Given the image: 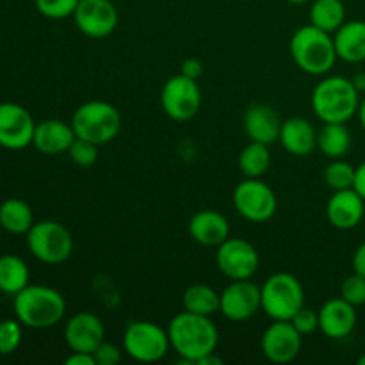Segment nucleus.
<instances>
[{
  "label": "nucleus",
  "instance_id": "obj_33",
  "mask_svg": "<svg viewBox=\"0 0 365 365\" xmlns=\"http://www.w3.org/2000/svg\"><path fill=\"white\" fill-rule=\"evenodd\" d=\"M68 153H70V159L78 168H91L96 163V159H98V145H95L91 141H86V139L75 138Z\"/></svg>",
  "mask_w": 365,
  "mask_h": 365
},
{
  "label": "nucleus",
  "instance_id": "obj_37",
  "mask_svg": "<svg viewBox=\"0 0 365 365\" xmlns=\"http://www.w3.org/2000/svg\"><path fill=\"white\" fill-rule=\"evenodd\" d=\"M180 73L185 75V77L195 78V81H198V78L202 77V73H203L202 61L195 59V57H189V59H185L184 63H182Z\"/></svg>",
  "mask_w": 365,
  "mask_h": 365
},
{
  "label": "nucleus",
  "instance_id": "obj_2",
  "mask_svg": "<svg viewBox=\"0 0 365 365\" xmlns=\"http://www.w3.org/2000/svg\"><path fill=\"white\" fill-rule=\"evenodd\" d=\"M14 317L32 330H46L61 323L66 314V299L48 285H31L14 296Z\"/></svg>",
  "mask_w": 365,
  "mask_h": 365
},
{
  "label": "nucleus",
  "instance_id": "obj_45",
  "mask_svg": "<svg viewBox=\"0 0 365 365\" xmlns=\"http://www.w3.org/2000/svg\"><path fill=\"white\" fill-rule=\"evenodd\" d=\"M287 2H291V4H307V2H310V0H287Z\"/></svg>",
  "mask_w": 365,
  "mask_h": 365
},
{
  "label": "nucleus",
  "instance_id": "obj_26",
  "mask_svg": "<svg viewBox=\"0 0 365 365\" xmlns=\"http://www.w3.org/2000/svg\"><path fill=\"white\" fill-rule=\"evenodd\" d=\"M317 148L330 159H342L351 148V134L344 123H324L317 132Z\"/></svg>",
  "mask_w": 365,
  "mask_h": 365
},
{
  "label": "nucleus",
  "instance_id": "obj_16",
  "mask_svg": "<svg viewBox=\"0 0 365 365\" xmlns=\"http://www.w3.org/2000/svg\"><path fill=\"white\" fill-rule=\"evenodd\" d=\"M106 341L102 319L93 312H78L64 324V342L71 351L93 353Z\"/></svg>",
  "mask_w": 365,
  "mask_h": 365
},
{
  "label": "nucleus",
  "instance_id": "obj_29",
  "mask_svg": "<svg viewBox=\"0 0 365 365\" xmlns=\"http://www.w3.org/2000/svg\"><path fill=\"white\" fill-rule=\"evenodd\" d=\"M271 166V153L267 145L252 141L239 155V170L246 178H260Z\"/></svg>",
  "mask_w": 365,
  "mask_h": 365
},
{
  "label": "nucleus",
  "instance_id": "obj_14",
  "mask_svg": "<svg viewBox=\"0 0 365 365\" xmlns=\"http://www.w3.org/2000/svg\"><path fill=\"white\" fill-rule=\"evenodd\" d=\"M302 337L291 321H273L264 330L260 349L273 364H289L302 351Z\"/></svg>",
  "mask_w": 365,
  "mask_h": 365
},
{
  "label": "nucleus",
  "instance_id": "obj_22",
  "mask_svg": "<svg viewBox=\"0 0 365 365\" xmlns=\"http://www.w3.org/2000/svg\"><path fill=\"white\" fill-rule=\"evenodd\" d=\"M278 141L291 155L307 157L316 150L317 132L314 125L305 118H289L282 123Z\"/></svg>",
  "mask_w": 365,
  "mask_h": 365
},
{
  "label": "nucleus",
  "instance_id": "obj_10",
  "mask_svg": "<svg viewBox=\"0 0 365 365\" xmlns=\"http://www.w3.org/2000/svg\"><path fill=\"white\" fill-rule=\"evenodd\" d=\"M234 207L245 220L264 223L271 220L278 209V200L273 189L259 178H246L234 189Z\"/></svg>",
  "mask_w": 365,
  "mask_h": 365
},
{
  "label": "nucleus",
  "instance_id": "obj_9",
  "mask_svg": "<svg viewBox=\"0 0 365 365\" xmlns=\"http://www.w3.org/2000/svg\"><path fill=\"white\" fill-rule=\"evenodd\" d=\"M160 106L166 116L175 121H187L198 114L202 107V89L198 81L185 75H173L160 91Z\"/></svg>",
  "mask_w": 365,
  "mask_h": 365
},
{
  "label": "nucleus",
  "instance_id": "obj_25",
  "mask_svg": "<svg viewBox=\"0 0 365 365\" xmlns=\"http://www.w3.org/2000/svg\"><path fill=\"white\" fill-rule=\"evenodd\" d=\"M29 278L31 271L24 259L11 253L0 257V292L14 298L18 292L27 287Z\"/></svg>",
  "mask_w": 365,
  "mask_h": 365
},
{
  "label": "nucleus",
  "instance_id": "obj_3",
  "mask_svg": "<svg viewBox=\"0 0 365 365\" xmlns=\"http://www.w3.org/2000/svg\"><path fill=\"white\" fill-rule=\"evenodd\" d=\"M359 95L351 78L327 77L314 88L312 109L323 123H346L359 110Z\"/></svg>",
  "mask_w": 365,
  "mask_h": 365
},
{
  "label": "nucleus",
  "instance_id": "obj_44",
  "mask_svg": "<svg viewBox=\"0 0 365 365\" xmlns=\"http://www.w3.org/2000/svg\"><path fill=\"white\" fill-rule=\"evenodd\" d=\"M356 364H359V365H365V353H364V355L359 356V360H356Z\"/></svg>",
  "mask_w": 365,
  "mask_h": 365
},
{
  "label": "nucleus",
  "instance_id": "obj_32",
  "mask_svg": "<svg viewBox=\"0 0 365 365\" xmlns=\"http://www.w3.org/2000/svg\"><path fill=\"white\" fill-rule=\"evenodd\" d=\"M36 9L50 20H64L73 16L81 0H34Z\"/></svg>",
  "mask_w": 365,
  "mask_h": 365
},
{
  "label": "nucleus",
  "instance_id": "obj_36",
  "mask_svg": "<svg viewBox=\"0 0 365 365\" xmlns=\"http://www.w3.org/2000/svg\"><path fill=\"white\" fill-rule=\"evenodd\" d=\"M96 365H118L121 362V349L110 342L103 341L98 348L93 351Z\"/></svg>",
  "mask_w": 365,
  "mask_h": 365
},
{
  "label": "nucleus",
  "instance_id": "obj_18",
  "mask_svg": "<svg viewBox=\"0 0 365 365\" xmlns=\"http://www.w3.org/2000/svg\"><path fill=\"white\" fill-rule=\"evenodd\" d=\"M356 327V307L346 302L344 298L328 299L319 309V330L327 337L346 339L351 335Z\"/></svg>",
  "mask_w": 365,
  "mask_h": 365
},
{
  "label": "nucleus",
  "instance_id": "obj_17",
  "mask_svg": "<svg viewBox=\"0 0 365 365\" xmlns=\"http://www.w3.org/2000/svg\"><path fill=\"white\" fill-rule=\"evenodd\" d=\"M365 214V200L355 189L334 191L327 203V217L331 227L339 230H351L359 227Z\"/></svg>",
  "mask_w": 365,
  "mask_h": 365
},
{
  "label": "nucleus",
  "instance_id": "obj_30",
  "mask_svg": "<svg viewBox=\"0 0 365 365\" xmlns=\"http://www.w3.org/2000/svg\"><path fill=\"white\" fill-rule=\"evenodd\" d=\"M355 171L351 164L342 159H334V163L328 164L324 170V182L334 191H342V189H351L355 184Z\"/></svg>",
  "mask_w": 365,
  "mask_h": 365
},
{
  "label": "nucleus",
  "instance_id": "obj_31",
  "mask_svg": "<svg viewBox=\"0 0 365 365\" xmlns=\"http://www.w3.org/2000/svg\"><path fill=\"white\" fill-rule=\"evenodd\" d=\"M24 339V324L14 319L0 321V355H13L21 344Z\"/></svg>",
  "mask_w": 365,
  "mask_h": 365
},
{
  "label": "nucleus",
  "instance_id": "obj_38",
  "mask_svg": "<svg viewBox=\"0 0 365 365\" xmlns=\"http://www.w3.org/2000/svg\"><path fill=\"white\" fill-rule=\"evenodd\" d=\"M66 365H96L93 353H82V351H71V355L64 360Z\"/></svg>",
  "mask_w": 365,
  "mask_h": 365
},
{
  "label": "nucleus",
  "instance_id": "obj_6",
  "mask_svg": "<svg viewBox=\"0 0 365 365\" xmlns=\"http://www.w3.org/2000/svg\"><path fill=\"white\" fill-rule=\"evenodd\" d=\"M305 307V291L291 273H274L260 287V309L273 321H291Z\"/></svg>",
  "mask_w": 365,
  "mask_h": 365
},
{
  "label": "nucleus",
  "instance_id": "obj_39",
  "mask_svg": "<svg viewBox=\"0 0 365 365\" xmlns=\"http://www.w3.org/2000/svg\"><path fill=\"white\" fill-rule=\"evenodd\" d=\"M353 271L365 277V241L356 248L355 255H353Z\"/></svg>",
  "mask_w": 365,
  "mask_h": 365
},
{
  "label": "nucleus",
  "instance_id": "obj_8",
  "mask_svg": "<svg viewBox=\"0 0 365 365\" xmlns=\"http://www.w3.org/2000/svg\"><path fill=\"white\" fill-rule=\"evenodd\" d=\"M170 335L152 321H132L123 334V349L135 362H159L170 351Z\"/></svg>",
  "mask_w": 365,
  "mask_h": 365
},
{
  "label": "nucleus",
  "instance_id": "obj_7",
  "mask_svg": "<svg viewBox=\"0 0 365 365\" xmlns=\"http://www.w3.org/2000/svg\"><path fill=\"white\" fill-rule=\"evenodd\" d=\"M25 235L31 255L48 266L66 262L73 253V237L70 230L57 221H38Z\"/></svg>",
  "mask_w": 365,
  "mask_h": 365
},
{
  "label": "nucleus",
  "instance_id": "obj_5",
  "mask_svg": "<svg viewBox=\"0 0 365 365\" xmlns=\"http://www.w3.org/2000/svg\"><path fill=\"white\" fill-rule=\"evenodd\" d=\"M75 138L86 139L95 145L113 141L121 130V114L113 103L103 100H91L75 109L71 116Z\"/></svg>",
  "mask_w": 365,
  "mask_h": 365
},
{
  "label": "nucleus",
  "instance_id": "obj_35",
  "mask_svg": "<svg viewBox=\"0 0 365 365\" xmlns=\"http://www.w3.org/2000/svg\"><path fill=\"white\" fill-rule=\"evenodd\" d=\"M291 323L294 324V328L302 335H310L316 330H319V312H314L312 309L302 307V309L294 314Z\"/></svg>",
  "mask_w": 365,
  "mask_h": 365
},
{
  "label": "nucleus",
  "instance_id": "obj_11",
  "mask_svg": "<svg viewBox=\"0 0 365 365\" xmlns=\"http://www.w3.org/2000/svg\"><path fill=\"white\" fill-rule=\"evenodd\" d=\"M216 264L228 280H250L259 269L260 257L250 241L228 237L217 246Z\"/></svg>",
  "mask_w": 365,
  "mask_h": 365
},
{
  "label": "nucleus",
  "instance_id": "obj_28",
  "mask_svg": "<svg viewBox=\"0 0 365 365\" xmlns=\"http://www.w3.org/2000/svg\"><path fill=\"white\" fill-rule=\"evenodd\" d=\"M310 24L327 32H335L346 21L342 0H314L310 7Z\"/></svg>",
  "mask_w": 365,
  "mask_h": 365
},
{
  "label": "nucleus",
  "instance_id": "obj_1",
  "mask_svg": "<svg viewBox=\"0 0 365 365\" xmlns=\"http://www.w3.org/2000/svg\"><path fill=\"white\" fill-rule=\"evenodd\" d=\"M170 344L180 356V364L196 365L203 356L216 353L220 331L209 316L182 310L168 324Z\"/></svg>",
  "mask_w": 365,
  "mask_h": 365
},
{
  "label": "nucleus",
  "instance_id": "obj_46",
  "mask_svg": "<svg viewBox=\"0 0 365 365\" xmlns=\"http://www.w3.org/2000/svg\"><path fill=\"white\" fill-rule=\"evenodd\" d=\"M0 45H2V39H0Z\"/></svg>",
  "mask_w": 365,
  "mask_h": 365
},
{
  "label": "nucleus",
  "instance_id": "obj_4",
  "mask_svg": "<svg viewBox=\"0 0 365 365\" xmlns=\"http://www.w3.org/2000/svg\"><path fill=\"white\" fill-rule=\"evenodd\" d=\"M289 50L296 66L309 75H327L339 59L334 36L312 24L292 34Z\"/></svg>",
  "mask_w": 365,
  "mask_h": 365
},
{
  "label": "nucleus",
  "instance_id": "obj_15",
  "mask_svg": "<svg viewBox=\"0 0 365 365\" xmlns=\"http://www.w3.org/2000/svg\"><path fill=\"white\" fill-rule=\"evenodd\" d=\"M260 310V287L252 280H232L220 294V312L227 319L241 323Z\"/></svg>",
  "mask_w": 365,
  "mask_h": 365
},
{
  "label": "nucleus",
  "instance_id": "obj_42",
  "mask_svg": "<svg viewBox=\"0 0 365 365\" xmlns=\"http://www.w3.org/2000/svg\"><path fill=\"white\" fill-rule=\"evenodd\" d=\"M351 81H353V84H355V88L359 89L360 93L365 91V73H359V75H355V77H353Z\"/></svg>",
  "mask_w": 365,
  "mask_h": 365
},
{
  "label": "nucleus",
  "instance_id": "obj_21",
  "mask_svg": "<svg viewBox=\"0 0 365 365\" xmlns=\"http://www.w3.org/2000/svg\"><path fill=\"white\" fill-rule=\"evenodd\" d=\"M189 234L192 241L202 246H220L230 237V225L228 220L217 210H200L189 221Z\"/></svg>",
  "mask_w": 365,
  "mask_h": 365
},
{
  "label": "nucleus",
  "instance_id": "obj_43",
  "mask_svg": "<svg viewBox=\"0 0 365 365\" xmlns=\"http://www.w3.org/2000/svg\"><path fill=\"white\" fill-rule=\"evenodd\" d=\"M356 116H359L360 125H362V128L365 130V98L362 100V102H360L359 110H356Z\"/></svg>",
  "mask_w": 365,
  "mask_h": 365
},
{
  "label": "nucleus",
  "instance_id": "obj_41",
  "mask_svg": "<svg viewBox=\"0 0 365 365\" xmlns=\"http://www.w3.org/2000/svg\"><path fill=\"white\" fill-rule=\"evenodd\" d=\"M196 365H223V360H221L220 356L214 355V353H210V355L203 356L202 360H198V364Z\"/></svg>",
  "mask_w": 365,
  "mask_h": 365
},
{
  "label": "nucleus",
  "instance_id": "obj_20",
  "mask_svg": "<svg viewBox=\"0 0 365 365\" xmlns=\"http://www.w3.org/2000/svg\"><path fill=\"white\" fill-rule=\"evenodd\" d=\"M282 123L277 110L266 103H257L252 106L245 114V130L248 134L250 141L264 143V145H273L278 141L282 130Z\"/></svg>",
  "mask_w": 365,
  "mask_h": 365
},
{
  "label": "nucleus",
  "instance_id": "obj_24",
  "mask_svg": "<svg viewBox=\"0 0 365 365\" xmlns=\"http://www.w3.org/2000/svg\"><path fill=\"white\" fill-rule=\"evenodd\" d=\"M34 223V212L25 200L9 198L0 203V227L9 234H27Z\"/></svg>",
  "mask_w": 365,
  "mask_h": 365
},
{
  "label": "nucleus",
  "instance_id": "obj_40",
  "mask_svg": "<svg viewBox=\"0 0 365 365\" xmlns=\"http://www.w3.org/2000/svg\"><path fill=\"white\" fill-rule=\"evenodd\" d=\"M353 189H355V191L365 200V160L360 164L359 168H356L355 184H353Z\"/></svg>",
  "mask_w": 365,
  "mask_h": 365
},
{
  "label": "nucleus",
  "instance_id": "obj_34",
  "mask_svg": "<svg viewBox=\"0 0 365 365\" xmlns=\"http://www.w3.org/2000/svg\"><path fill=\"white\" fill-rule=\"evenodd\" d=\"M341 298L351 303L353 307L365 305V277L359 273H353L346 278L341 285Z\"/></svg>",
  "mask_w": 365,
  "mask_h": 365
},
{
  "label": "nucleus",
  "instance_id": "obj_19",
  "mask_svg": "<svg viewBox=\"0 0 365 365\" xmlns=\"http://www.w3.org/2000/svg\"><path fill=\"white\" fill-rule=\"evenodd\" d=\"M75 141V132L71 123L63 120H45L36 123L32 145L45 155H61L68 153L71 143Z\"/></svg>",
  "mask_w": 365,
  "mask_h": 365
},
{
  "label": "nucleus",
  "instance_id": "obj_27",
  "mask_svg": "<svg viewBox=\"0 0 365 365\" xmlns=\"http://www.w3.org/2000/svg\"><path fill=\"white\" fill-rule=\"evenodd\" d=\"M182 305L187 312L210 317L220 312V292L205 284H195L185 289L182 296Z\"/></svg>",
  "mask_w": 365,
  "mask_h": 365
},
{
  "label": "nucleus",
  "instance_id": "obj_23",
  "mask_svg": "<svg viewBox=\"0 0 365 365\" xmlns=\"http://www.w3.org/2000/svg\"><path fill=\"white\" fill-rule=\"evenodd\" d=\"M334 45L337 57L344 63H362L365 61V21H344L334 32Z\"/></svg>",
  "mask_w": 365,
  "mask_h": 365
},
{
  "label": "nucleus",
  "instance_id": "obj_12",
  "mask_svg": "<svg viewBox=\"0 0 365 365\" xmlns=\"http://www.w3.org/2000/svg\"><path fill=\"white\" fill-rule=\"evenodd\" d=\"M73 20L82 34L102 39L116 31L120 14L110 0H81L73 13Z\"/></svg>",
  "mask_w": 365,
  "mask_h": 365
},
{
  "label": "nucleus",
  "instance_id": "obj_13",
  "mask_svg": "<svg viewBox=\"0 0 365 365\" xmlns=\"http://www.w3.org/2000/svg\"><path fill=\"white\" fill-rule=\"evenodd\" d=\"M36 121L20 103H0V146L7 150H24L32 145Z\"/></svg>",
  "mask_w": 365,
  "mask_h": 365
}]
</instances>
